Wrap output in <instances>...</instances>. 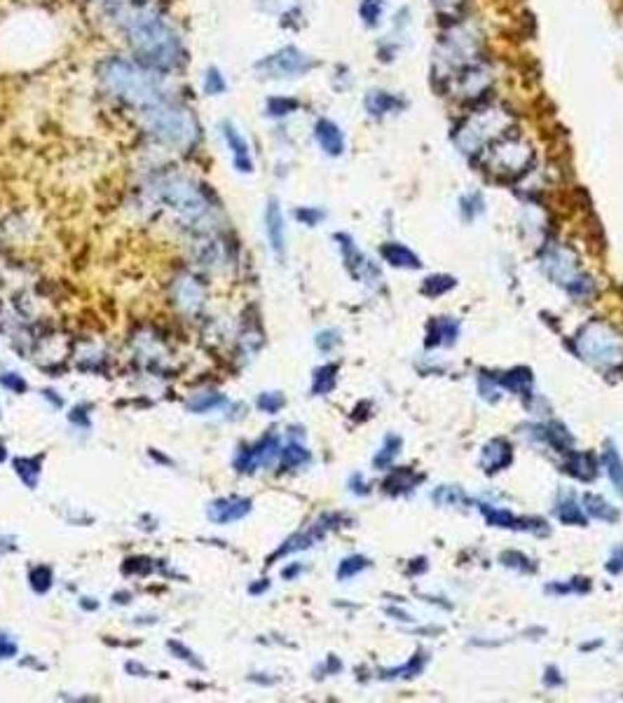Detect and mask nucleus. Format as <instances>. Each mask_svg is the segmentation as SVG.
<instances>
[{"instance_id":"nucleus-6","label":"nucleus","mask_w":623,"mask_h":703,"mask_svg":"<svg viewBox=\"0 0 623 703\" xmlns=\"http://www.w3.org/2000/svg\"><path fill=\"white\" fill-rule=\"evenodd\" d=\"M155 193L159 202L166 204L173 211H178V214L197 216L206 209V200L202 195V190H197V186H192L185 179H166L162 183H157Z\"/></svg>"},{"instance_id":"nucleus-46","label":"nucleus","mask_w":623,"mask_h":703,"mask_svg":"<svg viewBox=\"0 0 623 703\" xmlns=\"http://www.w3.org/2000/svg\"><path fill=\"white\" fill-rule=\"evenodd\" d=\"M546 687H556V685H563V678H560V673H558V668H546Z\"/></svg>"},{"instance_id":"nucleus-39","label":"nucleus","mask_w":623,"mask_h":703,"mask_svg":"<svg viewBox=\"0 0 623 703\" xmlns=\"http://www.w3.org/2000/svg\"><path fill=\"white\" fill-rule=\"evenodd\" d=\"M501 560H504V565H509V567H516V569H523V572H530V569H535L532 565H527L530 558H525L523 553H516V551H506L501 555Z\"/></svg>"},{"instance_id":"nucleus-40","label":"nucleus","mask_w":623,"mask_h":703,"mask_svg":"<svg viewBox=\"0 0 623 703\" xmlns=\"http://www.w3.org/2000/svg\"><path fill=\"white\" fill-rule=\"evenodd\" d=\"M607 572L609 574H621L623 572V546H616L612 551V558L607 560Z\"/></svg>"},{"instance_id":"nucleus-41","label":"nucleus","mask_w":623,"mask_h":703,"mask_svg":"<svg viewBox=\"0 0 623 703\" xmlns=\"http://www.w3.org/2000/svg\"><path fill=\"white\" fill-rule=\"evenodd\" d=\"M0 382H3V387H8V389H12V392H24L26 389L24 378L17 375V373H5V375H0Z\"/></svg>"},{"instance_id":"nucleus-36","label":"nucleus","mask_w":623,"mask_h":703,"mask_svg":"<svg viewBox=\"0 0 623 703\" xmlns=\"http://www.w3.org/2000/svg\"><path fill=\"white\" fill-rule=\"evenodd\" d=\"M282 406H284V396L282 394H277V392H265V394H261V399H258V408H261L263 413H270V415L279 413V408Z\"/></svg>"},{"instance_id":"nucleus-24","label":"nucleus","mask_w":623,"mask_h":703,"mask_svg":"<svg viewBox=\"0 0 623 703\" xmlns=\"http://www.w3.org/2000/svg\"><path fill=\"white\" fill-rule=\"evenodd\" d=\"M401 446H403V441H401V436H396V434H389L387 439H384V446L380 453L375 455V460L373 464L377 469H384V467H389L391 462H394V457L401 453Z\"/></svg>"},{"instance_id":"nucleus-28","label":"nucleus","mask_w":623,"mask_h":703,"mask_svg":"<svg viewBox=\"0 0 623 703\" xmlns=\"http://www.w3.org/2000/svg\"><path fill=\"white\" fill-rule=\"evenodd\" d=\"M424 654H415V657H412L410 661H408V664H405V666H401V668H394V671H384L382 673V678H387V680H391V678H403V680H410V678H415V675H419V673H422V668H424Z\"/></svg>"},{"instance_id":"nucleus-47","label":"nucleus","mask_w":623,"mask_h":703,"mask_svg":"<svg viewBox=\"0 0 623 703\" xmlns=\"http://www.w3.org/2000/svg\"><path fill=\"white\" fill-rule=\"evenodd\" d=\"M433 3H436L440 10H445V7H457V5H461L464 0H433Z\"/></svg>"},{"instance_id":"nucleus-32","label":"nucleus","mask_w":623,"mask_h":703,"mask_svg":"<svg viewBox=\"0 0 623 703\" xmlns=\"http://www.w3.org/2000/svg\"><path fill=\"white\" fill-rule=\"evenodd\" d=\"M370 565L368 558H363V555H349V558H345L340 562V567H338V579H352L354 574H359L361 569H366Z\"/></svg>"},{"instance_id":"nucleus-11","label":"nucleus","mask_w":623,"mask_h":703,"mask_svg":"<svg viewBox=\"0 0 623 703\" xmlns=\"http://www.w3.org/2000/svg\"><path fill=\"white\" fill-rule=\"evenodd\" d=\"M511 460H513V448L506 439H492L483 448V455H480V467L487 471V474H494V471H501L506 469Z\"/></svg>"},{"instance_id":"nucleus-5","label":"nucleus","mask_w":623,"mask_h":703,"mask_svg":"<svg viewBox=\"0 0 623 703\" xmlns=\"http://www.w3.org/2000/svg\"><path fill=\"white\" fill-rule=\"evenodd\" d=\"M317 66V61L312 56H307L303 49L298 47H282L279 52L265 56L256 63V70L263 77H275V80H284V77H300L307 75Z\"/></svg>"},{"instance_id":"nucleus-30","label":"nucleus","mask_w":623,"mask_h":703,"mask_svg":"<svg viewBox=\"0 0 623 703\" xmlns=\"http://www.w3.org/2000/svg\"><path fill=\"white\" fill-rule=\"evenodd\" d=\"M431 497H433V502H436V504H445V506H461V504L468 502L464 492H461L459 488H450V485H443V488H438Z\"/></svg>"},{"instance_id":"nucleus-17","label":"nucleus","mask_w":623,"mask_h":703,"mask_svg":"<svg viewBox=\"0 0 623 703\" xmlns=\"http://www.w3.org/2000/svg\"><path fill=\"white\" fill-rule=\"evenodd\" d=\"M602 462H605V471L609 476V481L614 483L616 492L623 497V460L619 455V450L612 441L605 443V453H602Z\"/></svg>"},{"instance_id":"nucleus-9","label":"nucleus","mask_w":623,"mask_h":703,"mask_svg":"<svg viewBox=\"0 0 623 703\" xmlns=\"http://www.w3.org/2000/svg\"><path fill=\"white\" fill-rule=\"evenodd\" d=\"M265 230H268L270 246L275 251L277 258H284L286 253V225H284V214L282 207H279L277 200L268 202V209H265Z\"/></svg>"},{"instance_id":"nucleus-12","label":"nucleus","mask_w":623,"mask_h":703,"mask_svg":"<svg viewBox=\"0 0 623 703\" xmlns=\"http://www.w3.org/2000/svg\"><path fill=\"white\" fill-rule=\"evenodd\" d=\"M251 511V499H242V497H225V499H218L209 506V518L214 523H232V520H240L244 518L247 513Z\"/></svg>"},{"instance_id":"nucleus-1","label":"nucleus","mask_w":623,"mask_h":703,"mask_svg":"<svg viewBox=\"0 0 623 703\" xmlns=\"http://www.w3.org/2000/svg\"><path fill=\"white\" fill-rule=\"evenodd\" d=\"M129 42L136 56L148 68L171 70L183 61V45L173 28L155 12H138L127 26Z\"/></svg>"},{"instance_id":"nucleus-16","label":"nucleus","mask_w":623,"mask_h":703,"mask_svg":"<svg viewBox=\"0 0 623 703\" xmlns=\"http://www.w3.org/2000/svg\"><path fill=\"white\" fill-rule=\"evenodd\" d=\"M535 432H537L539 439H542L544 443H549L551 448H556L558 453H570L572 436L563 425H539V427H535Z\"/></svg>"},{"instance_id":"nucleus-48","label":"nucleus","mask_w":623,"mask_h":703,"mask_svg":"<svg viewBox=\"0 0 623 703\" xmlns=\"http://www.w3.org/2000/svg\"><path fill=\"white\" fill-rule=\"evenodd\" d=\"M3 460H5V448L0 446V462H3Z\"/></svg>"},{"instance_id":"nucleus-14","label":"nucleus","mask_w":623,"mask_h":703,"mask_svg":"<svg viewBox=\"0 0 623 703\" xmlns=\"http://www.w3.org/2000/svg\"><path fill=\"white\" fill-rule=\"evenodd\" d=\"M382 253V258L387 260L389 265H394V267H408V270H417V267H422V260H419V256H415L408 246H403V244H396V242H387L380 249Z\"/></svg>"},{"instance_id":"nucleus-27","label":"nucleus","mask_w":623,"mask_h":703,"mask_svg":"<svg viewBox=\"0 0 623 703\" xmlns=\"http://www.w3.org/2000/svg\"><path fill=\"white\" fill-rule=\"evenodd\" d=\"M15 471L29 488H36L38 485V474H40L38 460H33V457H19V460H15Z\"/></svg>"},{"instance_id":"nucleus-13","label":"nucleus","mask_w":623,"mask_h":703,"mask_svg":"<svg viewBox=\"0 0 623 703\" xmlns=\"http://www.w3.org/2000/svg\"><path fill=\"white\" fill-rule=\"evenodd\" d=\"M459 335V323L447 316H438L429 323V335H426V347H440V344H452Z\"/></svg>"},{"instance_id":"nucleus-34","label":"nucleus","mask_w":623,"mask_h":703,"mask_svg":"<svg viewBox=\"0 0 623 703\" xmlns=\"http://www.w3.org/2000/svg\"><path fill=\"white\" fill-rule=\"evenodd\" d=\"M298 108V101L296 98H284V96H279V98H270L268 101V112L270 115H275V117H282V115H291L293 110Z\"/></svg>"},{"instance_id":"nucleus-8","label":"nucleus","mask_w":623,"mask_h":703,"mask_svg":"<svg viewBox=\"0 0 623 703\" xmlns=\"http://www.w3.org/2000/svg\"><path fill=\"white\" fill-rule=\"evenodd\" d=\"M221 131H223V138L232 153V160H235V167L237 172H244V174H251L254 172V160H251V148L247 143V138L242 136V131L237 129L232 122H223L221 124Z\"/></svg>"},{"instance_id":"nucleus-31","label":"nucleus","mask_w":623,"mask_h":703,"mask_svg":"<svg viewBox=\"0 0 623 703\" xmlns=\"http://www.w3.org/2000/svg\"><path fill=\"white\" fill-rule=\"evenodd\" d=\"M221 404H225V399H223L221 394H197L195 399L188 401V408H190L192 413H209V411H214V408H218Z\"/></svg>"},{"instance_id":"nucleus-22","label":"nucleus","mask_w":623,"mask_h":703,"mask_svg":"<svg viewBox=\"0 0 623 703\" xmlns=\"http://www.w3.org/2000/svg\"><path fill=\"white\" fill-rule=\"evenodd\" d=\"M366 108L370 110V115H384V112L398 108V98H394L387 91H370L366 98Z\"/></svg>"},{"instance_id":"nucleus-26","label":"nucleus","mask_w":623,"mask_h":703,"mask_svg":"<svg viewBox=\"0 0 623 703\" xmlns=\"http://www.w3.org/2000/svg\"><path fill=\"white\" fill-rule=\"evenodd\" d=\"M202 89H204V94L209 96H221L223 91L228 89L225 77H223V73L216 66H209L204 70V75H202Z\"/></svg>"},{"instance_id":"nucleus-29","label":"nucleus","mask_w":623,"mask_h":703,"mask_svg":"<svg viewBox=\"0 0 623 703\" xmlns=\"http://www.w3.org/2000/svg\"><path fill=\"white\" fill-rule=\"evenodd\" d=\"M335 373H338V366L335 363H326L324 368H319L314 373V385H312V392L314 394H328L335 387Z\"/></svg>"},{"instance_id":"nucleus-19","label":"nucleus","mask_w":623,"mask_h":703,"mask_svg":"<svg viewBox=\"0 0 623 703\" xmlns=\"http://www.w3.org/2000/svg\"><path fill=\"white\" fill-rule=\"evenodd\" d=\"M584 506H586V511L598 520H605V523H616V520H619V511H616V506H612L605 497H600V495H591V492L584 495Z\"/></svg>"},{"instance_id":"nucleus-33","label":"nucleus","mask_w":623,"mask_h":703,"mask_svg":"<svg viewBox=\"0 0 623 703\" xmlns=\"http://www.w3.org/2000/svg\"><path fill=\"white\" fill-rule=\"evenodd\" d=\"M307 460H310V453L303 448V446H298V443H291V446H286L282 450V462H284V467H300V464H305Z\"/></svg>"},{"instance_id":"nucleus-2","label":"nucleus","mask_w":623,"mask_h":703,"mask_svg":"<svg viewBox=\"0 0 623 703\" xmlns=\"http://www.w3.org/2000/svg\"><path fill=\"white\" fill-rule=\"evenodd\" d=\"M101 80L106 82L115 96L124 98L131 105H145L155 103L162 98L157 87V80L145 68H138L136 63L124 59H108L101 66Z\"/></svg>"},{"instance_id":"nucleus-10","label":"nucleus","mask_w":623,"mask_h":703,"mask_svg":"<svg viewBox=\"0 0 623 703\" xmlns=\"http://www.w3.org/2000/svg\"><path fill=\"white\" fill-rule=\"evenodd\" d=\"M314 138H317L319 148L331 157H340L345 153V134L333 120L321 117L317 124H314Z\"/></svg>"},{"instance_id":"nucleus-20","label":"nucleus","mask_w":623,"mask_h":703,"mask_svg":"<svg viewBox=\"0 0 623 703\" xmlns=\"http://www.w3.org/2000/svg\"><path fill=\"white\" fill-rule=\"evenodd\" d=\"M417 481H419V476L412 474L408 467L394 469L391 471V476L384 481V490H387L389 495H403V492H410L412 488H415Z\"/></svg>"},{"instance_id":"nucleus-43","label":"nucleus","mask_w":623,"mask_h":703,"mask_svg":"<svg viewBox=\"0 0 623 703\" xmlns=\"http://www.w3.org/2000/svg\"><path fill=\"white\" fill-rule=\"evenodd\" d=\"M338 342L340 340H338V335H335L333 330H324V333H319V337H317L319 349H324V352H331Z\"/></svg>"},{"instance_id":"nucleus-35","label":"nucleus","mask_w":623,"mask_h":703,"mask_svg":"<svg viewBox=\"0 0 623 703\" xmlns=\"http://www.w3.org/2000/svg\"><path fill=\"white\" fill-rule=\"evenodd\" d=\"M361 19L366 21L368 26H375L377 19L382 17V3L380 0H361Z\"/></svg>"},{"instance_id":"nucleus-18","label":"nucleus","mask_w":623,"mask_h":703,"mask_svg":"<svg viewBox=\"0 0 623 703\" xmlns=\"http://www.w3.org/2000/svg\"><path fill=\"white\" fill-rule=\"evenodd\" d=\"M565 467L574 478H579V481H593L595 474H598V471H595L593 457L588 453H574V450H570V453H567Z\"/></svg>"},{"instance_id":"nucleus-42","label":"nucleus","mask_w":623,"mask_h":703,"mask_svg":"<svg viewBox=\"0 0 623 703\" xmlns=\"http://www.w3.org/2000/svg\"><path fill=\"white\" fill-rule=\"evenodd\" d=\"M296 218L312 228V225H317V223L321 221V218H324V214H321V211H317V209H298V211H296Z\"/></svg>"},{"instance_id":"nucleus-25","label":"nucleus","mask_w":623,"mask_h":703,"mask_svg":"<svg viewBox=\"0 0 623 703\" xmlns=\"http://www.w3.org/2000/svg\"><path fill=\"white\" fill-rule=\"evenodd\" d=\"M454 281L452 277H447V274H433V277H426L424 279V284H422V293L426 295V298H438V295H443L447 293L450 288H454Z\"/></svg>"},{"instance_id":"nucleus-21","label":"nucleus","mask_w":623,"mask_h":703,"mask_svg":"<svg viewBox=\"0 0 623 703\" xmlns=\"http://www.w3.org/2000/svg\"><path fill=\"white\" fill-rule=\"evenodd\" d=\"M499 385L506 387V389L516 392V394H525L527 387H532V370L530 368H513L509 370L506 375L499 378Z\"/></svg>"},{"instance_id":"nucleus-45","label":"nucleus","mask_w":623,"mask_h":703,"mask_svg":"<svg viewBox=\"0 0 623 703\" xmlns=\"http://www.w3.org/2000/svg\"><path fill=\"white\" fill-rule=\"evenodd\" d=\"M169 650L178 652V659H183V661H190V664H195V666H202L199 661H195V659H192V652H190V650H183V647H181L178 643H169Z\"/></svg>"},{"instance_id":"nucleus-4","label":"nucleus","mask_w":623,"mask_h":703,"mask_svg":"<svg viewBox=\"0 0 623 703\" xmlns=\"http://www.w3.org/2000/svg\"><path fill=\"white\" fill-rule=\"evenodd\" d=\"M574 349L581 359L600 368H614L623 361V340L605 321H591L574 337Z\"/></svg>"},{"instance_id":"nucleus-15","label":"nucleus","mask_w":623,"mask_h":703,"mask_svg":"<svg viewBox=\"0 0 623 703\" xmlns=\"http://www.w3.org/2000/svg\"><path fill=\"white\" fill-rule=\"evenodd\" d=\"M483 513H485L487 523L494 527H506V530H535L532 520L518 518L509 509H490V506H480Z\"/></svg>"},{"instance_id":"nucleus-44","label":"nucleus","mask_w":623,"mask_h":703,"mask_svg":"<svg viewBox=\"0 0 623 703\" xmlns=\"http://www.w3.org/2000/svg\"><path fill=\"white\" fill-rule=\"evenodd\" d=\"M15 654H17V645L5 636H0V659H10V657H15Z\"/></svg>"},{"instance_id":"nucleus-23","label":"nucleus","mask_w":623,"mask_h":703,"mask_svg":"<svg viewBox=\"0 0 623 703\" xmlns=\"http://www.w3.org/2000/svg\"><path fill=\"white\" fill-rule=\"evenodd\" d=\"M556 513H558V518L563 520V523H567V525H586L588 523V520H586V511L581 509V506L574 502L572 497L565 499V502H560Z\"/></svg>"},{"instance_id":"nucleus-38","label":"nucleus","mask_w":623,"mask_h":703,"mask_svg":"<svg viewBox=\"0 0 623 703\" xmlns=\"http://www.w3.org/2000/svg\"><path fill=\"white\" fill-rule=\"evenodd\" d=\"M579 581V579H577ZM577 581H570V583H553V586H549L546 591H551V593H586L588 588H591V583H588V579L584 581L581 579V583Z\"/></svg>"},{"instance_id":"nucleus-37","label":"nucleus","mask_w":623,"mask_h":703,"mask_svg":"<svg viewBox=\"0 0 623 703\" xmlns=\"http://www.w3.org/2000/svg\"><path fill=\"white\" fill-rule=\"evenodd\" d=\"M31 586H33V591H38V593H45V591L52 586L50 567H36L33 569L31 572Z\"/></svg>"},{"instance_id":"nucleus-7","label":"nucleus","mask_w":623,"mask_h":703,"mask_svg":"<svg viewBox=\"0 0 623 703\" xmlns=\"http://www.w3.org/2000/svg\"><path fill=\"white\" fill-rule=\"evenodd\" d=\"M544 270L551 279H556L558 284H563L565 288H570L574 281L581 277L577 258L565 249H551L549 253H546L544 256Z\"/></svg>"},{"instance_id":"nucleus-3","label":"nucleus","mask_w":623,"mask_h":703,"mask_svg":"<svg viewBox=\"0 0 623 703\" xmlns=\"http://www.w3.org/2000/svg\"><path fill=\"white\" fill-rule=\"evenodd\" d=\"M143 117L152 136L162 146L173 148V150L190 148L197 138V122L192 120L190 112L176 103L164 101V98L145 105Z\"/></svg>"}]
</instances>
